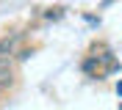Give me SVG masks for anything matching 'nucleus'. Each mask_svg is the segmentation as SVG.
<instances>
[{"instance_id":"obj_1","label":"nucleus","mask_w":122,"mask_h":110,"mask_svg":"<svg viewBox=\"0 0 122 110\" xmlns=\"http://www.w3.org/2000/svg\"><path fill=\"white\" fill-rule=\"evenodd\" d=\"M117 69H119V63L114 61L108 44L97 41V44L89 47V58L83 61V72L86 74H92V77H106L108 72H117Z\"/></svg>"},{"instance_id":"obj_2","label":"nucleus","mask_w":122,"mask_h":110,"mask_svg":"<svg viewBox=\"0 0 122 110\" xmlns=\"http://www.w3.org/2000/svg\"><path fill=\"white\" fill-rule=\"evenodd\" d=\"M17 41H20V33H11V36H6V39H0V58H8V55L14 52Z\"/></svg>"},{"instance_id":"obj_3","label":"nucleus","mask_w":122,"mask_h":110,"mask_svg":"<svg viewBox=\"0 0 122 110\" xmlns=\"http://www.w3.org/2000/svg\"><path fill=\"white\" fill-rule=\"evenodd\" d=\"M11 83H14V77L8 72V66H3V69H0V94H6L8 88H11Z\"/></svg>"},{"instance_id":"obj_4","label":"nucleus","mask_w":122,"mask_h":110,"mask_svg":"<svg viewBox=\"0 0 122 110\" xmlns=\"http://www.w3.org/2000/svg\"><path fill=\"white\" fill-rule=\"evenodd\" d=\"M61 11H64V8H50V11H47V17H50V19H58Z\"/></svg>"},{"instance_id":"obj_5","label":"nucleus","mask_w":122,"mask_h":110,"mask_svg":"<svg viewBox=\"0 0 122 110\" xmlns=\"http://www.w3.org/2000/svg\"><path fill=\"white\" fill-rule=\"evenodd\" d=\"M3 66H8V61H6V58H0V69H3Z\"/></svg>"},{"instance_id":"obj_6","label":"nucleus","mask_w":122,"mask_h":110,"mask_svg":"<svg viewBox=\"0 0 122 110\" xmlns=\"http://www.w3.org/2000/svg\"><path fill=\"white\" fill-rule=\"evenodd\" d=\"M117 94H119V96H122V83H119V85H117Z\"/></svg>"}]
</instances>
